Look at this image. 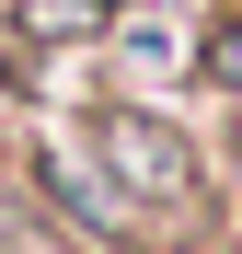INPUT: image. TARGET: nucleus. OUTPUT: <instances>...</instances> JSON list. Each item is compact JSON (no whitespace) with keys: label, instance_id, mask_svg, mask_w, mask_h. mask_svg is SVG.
Listing matches in <instances>:
<instances>
[{"label":"nucleus","instance_id":"1","mask_svg":"<svg viewBox=\"0 0 242 254\" xmlns=\"http://www.w3.org/2000/svg\"><path fill=\"white\" fill-rule=\"evenodd\" d=\"M219 69H231V81H242V35H231V47H219Z\"/></svg>","mask_w":242,"mask_h":254}]
</instances>
